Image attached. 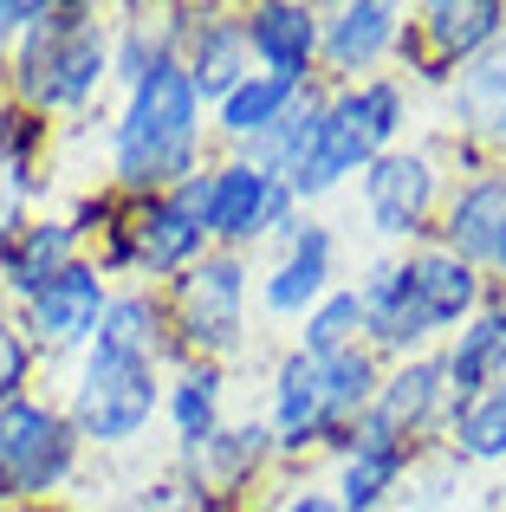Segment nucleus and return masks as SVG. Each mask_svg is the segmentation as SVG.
Segmentation results:
<instances>
[{"label":"nucleus","mask_w":506,"mask_h":512,"mask_svg":"<svg viewBox=\"0 0 506 512\" xmlns=\"http://www.w3.org/2000/svg\"><path fill=\"white\" fill-rule=\"evenodd\" d=\"M176 363L163 292L117 286L91 350L52 376V396L72 415L91 461H130L163 435V383Z\"/></svg>","instance_id":"obj_1"},{"label":"nucleus","mask_w":506,"mask_h":512,"mask_svg":"<svg viewBox=\"0 0 506 512\" xmlns=\"http://www.w3.org/2000/svg\"><path fill=\"white\" fill-rule=\"evenodd\" d=\"M65 137H98V163L91 175L111 182L117 195H169L189 175L215 163V124H208V98L195 91V78L182 72V59L156 65L150 78L124 85L111 98V111L85 130Z\"/></svg>","instance_id":"obj_2"},{"label":"nucleus","mask_w":506,"mask_h":512,"mask_svg":"<svg viewBox=\"0 0 506 512\" xmlns=\"http://www.w3.org/2000/svg\"><path fill=\"white\" fill-rule=\"evenodd\" d=\"M7 104H26L59 130H85L111 111V7L98 0H46L39 26L0 65Z\"/></svg>","instance_id":"obj_3"},{"label":"nucleus","mask_w":506,"mask_h":512,"mask_svg":"<svg viewBox=\"0 0 506 512\" xmlns=\"http://www.w3.org/2000/svg\"><path fill=\"white\" fill-rule=\"evenodd\" d=\"M383 383V357L370 344L338 350V357H305L279 344L260 370V422L273 428L286 467H325L331 448L370 415Z\"/></svg>","instance_id":"obj_4"},{"label":"nucleus","mask_w":506,"mask_h":512,"mask_svg":"<svg viewBox=\"0 0 506 512\" xmlns=\"http://www.w3.org/2000/svg\"><path fill=\"white\" fill-rule=\"evenodd\" d=\"M429 124V104L403 85L396 72L364 78V85H325V111H318V137L305 150V163L292 169V195L299 208H331L357 188V175L377 163L383 150L409 143Z\"/></svg>","instance_id":"obj_5"},{"label":"nucleus","mask_w":506,"mask_h":512,"mask_svg":"<svg viewBox=\"0 0 506 512\" xmlns=\"http://www.w3.org/2000/svg\"><path fill=\"white\" fill-rule=\"evenodd\" d=\"M202 175H189L169 195H124L117 221L91 240V266H98L111 286H143L163 292L189 273L208 247V221H202Z\"/></svg>","instance_id":"obj_6"},{"label":"nucleus","mask_w":506,"mask_h":512,"mask_svg":"<svg viewBox=\"0 0 506 512\" xmlns=\"http://www.w3.org/2000/svg\"><path fill=\"white\" fill-rule=\"evenodd\" d=\"M169 338L182 363H221L241 370L260 350V299H253V260L247 253H202L176 286H163Z\"/></svg>","instance_id":"obj_7"},{"label":"nucleus","mask_w":506,"mask_h":512,"mask_svg":"<svg viewBox=\"0 0 506 512\" xmlns=\"http://www.w3.org/2000/svg\"><path fill=\"white\" fill-rule=\"evenodd\" d=\"M448 182H455V175H448L429 124H422L409 143L383 150L377 163L357 175V188L344 195L351 201L344 240H370V253H409V247H422V240H435Z\"/></svg>","instance_id":"obj_8"},{"label":"nucleus","mask_w":506,"mask_h":512,"mask_svg":"<svg viewBox=\"0 0 506 512\" xmlns=\"http://www.w3.org/2000/svg\"><path fill=\"white\" fill-rule=\"evenodd\" d=\"M85 480H91V448L78 441L52 383L0 402V512L72 506Z\"/></svg>","instance_id":"obj_9"},{"label":"nucleus","mask_w":506,"mask_h":512,"mask_svg":"<svg viewBox=\"0 0 506 512\" xmlns=\"http://www.w3.org/2000/svg\"><path fill=\"white\" fill-rule=\"evenodd\" d=\"M344 253H351L344 221H331L325 208H305L299 221H292L286 234H279L273 247L253 260V299H260V325L292 331L318 299H325V292H338L344 279H351V273H344Z\"/></svg>","instance_id":"obj_10"},{"label":"nucleus","mask_w":506,"mask_h":512,"mask_svg":"<svg viewBox=\"0 0 506 512\" xmlns=\"http://www.w3.org/2000/svg\"><path fill=\"white\" fill-rule=\"evenodd\" d=\"M202 182H208L202 188L208 247H221V253L260 260V253L305 214L299 195L286 188V175H273L266 163H253V156H221L215 150V163L202 169Z\"/></svg>","instance_id":"obj_11"},{"label":"nucleus","mask_w":506,"mask_h":512,"mask_svg":"<svg viewBox=\"0 0 506 512\" xmlns=\"http://www.w3.org/2000/svg\"><path fill=\"white\" fill-rule=\"evenodd\" d=\"M500 33H506V0H422V7H409L396 78L429 104L435 91H442L461 65L481 59Z\"/></svg>","instance_id":"obj_12"},{"label":"nucleus","mask_w":506,"mask_h":512,"mask_svg":"<svg viewBox=\"0 0 506 512\" xmlns=\"http://www.w3.org/2000/svg\"><path fill=\"white\" fill-rule=\"evenodd\" d=\"M169 467L202 493L208 512H253V506L266 500V487L286 474L273 428H266L253 409L234 415V422L221 428L215 441H202L195 454H169Z\"/></svg>","instance_id":"obj_13"},{"label":"nucleus","mask_w":506,"mask_h":512,"mask_svg":"<svg viewBox=\"0 0 506 512\" xmlns=\"http://www.w3.org/2000/svg\"><path fill=\"white\" fill-rule=\"evenodd\" d=\"M409 33L403 0H331L318 7V85H364L396 72V52Z\"/></svg>","instance_id":"obj_14"},{"label":"nucleus","mask_w":506,"mask_h":512,"mask_svg":"<svg viewBox=\"0 0 506 512\" xmlns=\"http://www.w3.org/2000/svg\"><path fill=\"white\" fill-rule=\"evenodd\" d=\"M111 279L91 266V253L78 266H65L59 279H52L46 292H33V299L20 305V331L33 338L39 363H46V383L65 370V363H78L91 350V338H98L104 312H111Z\"/></svg>","instance_id":"obj_15"},{"label":"nucleus","mask_w":506,"mask_h":512,"mask_svg":"<svg viewBox=\"0 0 506 512\" xmlns=\"http://www.w3.org/2000/svg\"><path fill=\"white\" fill-rule=\"evenodd\" d=\"M416 461H422L416 441L390 435L383 422L364 415V422L331 448V461L318 467V474H325V487L338 493L344 512H396V506H403L409 474H416Z\"/></svg>","instance_id":"obj_16"},{"label":"nucleus","mask_w":506,"mask_h":512,"mask_svg":"<svg viewBox=\"0 0 506 512\" xmlns=\"http://www.w3.org/2000/svg\"><path fill=\"white\" fill-rule=\"evenodd\" d=\"M435 240L448 253H461L468 266H481L494 286H506V163H487L448 182Z\"/></svg>","instance_id":"obj_17"},{"label":"nucleus","mask_w":506,"mask_h":512,"mask_svg":"<svg viewBox=\"0 0 506 512\" xmlns=\"http://www.w3.org/2000/svg\"><path fill=\"white\" fill-rule=\"evenodd\" d=\"M176 59L208 104L228 98L253 72L241 7H228V0H176Z\"/></svg>","instance_id":"obj_18"},{"label":"nucleus","mask_w":506,"mask_h":512,"mask_svg":"<svg viewBox=\"0 0 506 512\" xmlns=\"http://www.w3.org/2000/svg\"><path fill=\"white\" fill-rule=\"evenodd\" d=\"M429 111H435L429 130H442V137H455L500 163V150H506V33L435 91Z\"/></svg>","instance_id":"obj_19"},{"label":"nucleus","mask_w":506,"mask_h":512,"mask_svg":"<svg viewBox=\"0 0 506 512\" xmlns=\"http://www.w3.org/2000/svg\"><path fill=\"white\" fill-rule=\"evenodd\" d=\"M370 422H383L390 435L416 441L422 454L442 448L448 422H455V389H448L442 357H403V363H383V383L377 402H370Z\"/></svg>","instance_id":"obj_20"},{"label":"nucleus","mask_w":506,"mask_h":512,"mask_svg":"<svg viewBox=\"0 0 506 512\" xmlns=\"http://www.w3.org/2000/svg\"><path fill=\"white\" fill-rule=\"evenodd\" d=\"M396 273H403L409 299H416V312L429 318L435 338H455V331L487 305V292H494V279H487L481 266H468L461 253H448L442 240H422V247L396 253Z\"/></svg>","instance_id":"obj_21"},{"label":"nucleus","mask_w":506,"mask_h":512,"mask_svg":"<svg viewBox=\"0 0 506 512\" xmlns=\"http://www.w3.org/2000/svg\"><path fill=\"white\" fill-rule=\"evenodd\" d=\"M78 260H85V234L65 221L59 201L39 208V214H26V221L0 240V305L20 312L33 292H46L52 279H59L65 266H78Z\"/></svg>","instance_id":"obj_22"},{"label":"nucleus","mask_w":506,"mask_h":512,"mask_svg":"<svg viewBox=\"0 0 506 512\" xmlns=\"http://www.w3.org/2000/svg\"><path fill=\"white\" fill-rule=\"evenodd\" d=\"M253 72H273L286 85H318V7L312 0H253L241 7Z\"/></svg>","instance_id":"obj_23"},{"label":"nucleus","mask_w":506,"mask_h":512,"mask_svg":"<svg viewBox=\"0 0 506 512\" xmlns=\"http://www.w3.org/2000/svg\"><path fill=\"white\" fill-rule=\"evenodd\" d=\"M234 422V370L221 363H176L163 383V441L169 454H195Z\"/></svg>","instance_id":"obj_24"},{"label":"nucleus","mask_w":506,"mask_h":512,"mask_svg":"<svg viewBox=\"0 0 506 512\" xmlns=\"http://www.w3.org/2000/svg\"><path fill=\"white\" fill-rule=\"evenodd\" d=\"M299 91H305V85H286V78H273V72H247L241 85L228 91V98L208 104L215 150H221V156H253V150H260V143L292 117Z\"/></svg>","instance_id":"obj_25"},{"label":"nucleus","mask_w":506,"mask_h":512,"mask_svg":"<svg viewBox=\"0 0 506 512\" xmlns=\"http://www.w3.org/2000/svg\"><path fill=\"white\" fill-rule=\"evenodd\" d=\"M435 357H442V370H448L455 402L494 389L500 376H506V286L487 292V305L455 331V338H442V350H435Z\"/></svg>","instance_id":"obj_26"},{"label":"nucleus","mask_w":506,"mask_h":512,"mask_svg":"<svg viewBox=\"0 0 506 512\" xmlns=\"http://www.w3.org/2000/svg\"><path fill=\"white\" fill-rule=\"evenodd\" d=\"M442 454L455 467H468L474 480L506 474V376L494 389H481V396L455 402V422H448V435H442Z\"/></svg>","instance_id":"obj_27"},{"label":"nucleus","mask_w":506,"mask_h":512,"mask_svg":"<svg viewBox=\"0 0 506 512\" xmlns=\"http://www.w3.org/2000/svg\"><path fill=\"white\" fill-rule=\"evenodd\" d=\"M176 59V7H111V85H137Z\"/></svg>","instance_id":"obj_28"},{"label":"nucleus","mask_w":506,"mask_h":512,"mask_svg":"<svg viewBox=\"0 0 506 512\" xmlns=\"http://www.w3.org/2000/svg\"><path fill=\"white\" fill-rule=\"evenodd\" d=\"M0 169L26 175L33 188L59 195V169H65V130L46 124L26 104H0Z\"/></svg>","instance_id":"obj_29"},{"label":"nucleus","mask_w":506,"mask_h":512,"mask_svg":"<svg viewBox=\"0 0 506 512\" xmlns=\"http://www.w3.org/2000/svg\"><path fill=\"white\" fill-rule=\"evenodd\" d=\"M286 344L305 350V357H338V350H357V344H364V305H357L351 279H344L338 292H325V299H318L312 312L286 331Z\"/></svg>","instance_id":"obj_30"},{"label":"nucleus","mask_w":506,"mask_h":512,"mask_svg":"<svg viewBox=\"0 0 506 512\" xmlns=\"http://www.w3.org/2000/svg\"><path fill=\"white\" fill-rule=\"evenodd\" d=\"M468 506L487 512V487L468 474V467H455L442 448H435V454L416 461V474H409L403 506H396V512H468Z\"/></svg>","instance_id":"obj_31"},{"label":"nucleus","mask_w":506,"mask_h":512,"mask_svg":"<svg viewBox=\"0 0 506 512\" xmlns=\"http://www.w3.org/2000/svg\"><path fill=\"white\" fill-rule=\"evenodd\" d=\"M33 389H46V363H39L33 338L20 331V312L0 305V402L33 396Z\"/></svg>","instance_id":"obj_32"},{"label":"nucleus","mask_w":506,"mask_h":512,"mask_svg":"<svg viewBox=\"0 0 506 512\" xmlns=\"http://www.w3.org/2000/svg\"><path fill=\"white\" fill-rule=\"evenodd\" d=\"M253 512H344V506H338V493L325 487V474H318V467H286V474L266 487V500L253 506Z\"/></svg>","instance_id":"obj_33"},{"label":"nucleus","mask_w":506,"mask_h":512,"mask_svg":"<svg viewBox=\"0 0 506 512\" xmlns=\"http://www.w3.org/2000/svg\"><path fill=\"white\" fill-rule=\"evenodd\" d=\"M39 13H46V0H0V65H7V52L39 26Z\"/></svg>","instance_id":"obj_34"},{"label":"nucleus","mask_w":506,"mask_h":512,"mask_svg":"<svg viewBox=\"0 0 506 512\" xmlns=\"http://www.w3.org/2000/svg\"><path fill=\"white\" fill-rule=\"evenodd\" d=\"M487 512H506V474L487 480Z\"/></svg>","instance_id":"obj_35"},{"label":"nucleus","mask_w":506,"mask_h":512,"mask_svg":"<svg viewBox=\"0 0 506 512\" xmlns=\"http://www.w3.org/2000/svg\"><path fill=\"white\" fill-rule=\"evenodd\" d=\"M20 512H78V506H20Z\"/></svg>","instance_id":"obj_36"},{"label":"nucleus","mask_w":506,"mask_h":512,"mask_svg":"<svg viewBox=\"0 0 506 512\" xmlns=\"http://www.w3.org/2000/svg\"><path fill=\"white\" fill-rule=\"evenodd\" d=\"M0 104H7V78H0Z\"/></svg>","instance_id":"obj_37"},{"label":"nucleus","mask_w":506,"mask_h":512,"mask_svg":"<svg viewBox=\"0 0 506 512\" xmlns=\"http://www.w3.org/2000/svg\"><path fill=\"white\" fill-rule=\"evenodd\" d=\"M500 163H506V150H500Z\"/></svg>","instance_id":"obj_38"}]
</instances>
